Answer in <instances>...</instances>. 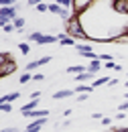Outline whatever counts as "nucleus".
Listing matches in <instances>:
<instances>
[{
  "instance_id": "obj_1",
  "label": "nucleus",
  "mask_w": 128,
  "mask_h": 132,
  "mask_svg": "<svg viewBox=\"0 0 128 132\" xmlns=\"http://www.w3.org/2000/svg\"><path fill=\"white\" fill-rule=\"evenodd\" d=\"M65 27H67V35H69L71 39H90V35L85 33L83 27H81V20L75 16V14L65 22Z\"/></svg>"
},
{
  "instance_id": "obj_2",
  "label": "nucleus",
  "mask_w": 128,
  "mask_h": 132,
  "mask_svg": "<svg viewBox=\"0 0 128 132\" xmlns=\"http://www.w3.org/2000/svg\"><path fill=\"white\" fill-rule=\"evenodd\" d=\"M27 41L39 43V45H51V43L59 41V37H55V35H43V33H31V35H27Z\"/></svg>"
},
{
  "instance_id": "obj_3",
  "label": "nucleus",
  "mask_w": 128,
  "mask_h": 132,
  "mask_svg": "<svg viewBox=\"0 0 128 132\" xmlns=\"http://www.w3.org/2000/svg\"><path fill=\"white\" fill-rule=\"evenodd\" d=\"M16 16H18L16 14V6H2L0 8V24L2 27L4 24H10Z\"/></svg>"
},
{
  "instance_id": "obj_4",
  "label": "nucleus",
  "mask_w": 128,
  "mask_h": 132,
  "mask_svg": "<svg viewBox=\"0 0 128 132\" xmlns=\"http://www.w3.org/2000/svg\"><path fill=\"white\" fill-rule=\"evenodd\" d=\"M92 2H94V0H73V6H71L73 14L77 16V14H81V12H85V10L92 6Z\"/></svg>"
},
{
  "instance_id": "obj_5",
  "label": "nucleus",
  "mask_w": 128,
  "mask_h": 132,
  "mask_svg": "<svg viewBox=\"0 0 128 132\" xmlns=\"http://www.w3.org/2000/svg\"><path fill=\"white\" fill-rule=\"evenodd\" d=\"M75 51H77L79 55H83V57L92 59V61H94V59H98V55L94 53V51H92V47H90V45H81V43H75Z\"/></svg>"
},
{
  "instance_id": "obj_6",
  "label": "nucleus",
  "mask_w": 128,
  "mask_h": 132,
  "mask_svg": "<svg viewBox=\"0 0 128 132\" xmlns=\"http://www.w3.org/2000/svg\"><path fill=\"white\" fill-rule=\"evenodd\" d=\"M16 71V63L10 59V61H6V63H0V75L2 77H6L8 73H14Z\"/></svg>"
},
{
  "instance_id": "obj_7",
  "label": "nucleus",
  "mask_w": 128,
  "mask_h": 132,
  "mask_svg": "<svg viewBox=\"0 0 128 132\" xmlns=\"http://www.w3.org/2000/svg\"><path fill=\"white\" fill-rule=\"evenodd\" d=\"M49 61H51V57H41V59H37V61H31L29 65L25 67V69H27V71L31 73V71H35L37 67H43V65H47Z\"/></svg>"
},
{
  "instance_id": "obj_8",
  "label": "nucleus",
  "mask_w": 128,
  "mask_h": 132,
  "mask_svg": "<svg viewBox=\"0 0 128 132\" xmlns=\"http://www.w3.org/2000/svg\"><path fill=\"white\" fill-rule=\"evenodd\" d=\"M25 118H31V120H39V118H47L49 116V110H33V112H27V114H22Z\"/></svg>"
},
{
  "instance_id": "obj_9",
  "label": "nucleus",
  "mask_w": 128,
  "mask_h": 132,
  "mask_svg": "<svg viewBox=\"0 0 128 132\" xmlns=\"http://www.w3.org/2000/svg\"><path fill=\"white\" fill-rule=\"evenodd\" d=\"M20 98V92H10V94H4L2 98H0V104H12L14 100Z\"/></svg>"
},
{
  "instance_id": "obj_10",
  "label": "nucleus",
  "mask_w": 128,
  "mask_h": 132,
  "mask_svg": "<svg viewBox=\"0 0 128 132\" xmlns=\"http://www.w3.org/2000/svg\"><path fill=\"white\" fill-rule=\"evenodd\" d=\"M37 106H39V100H37V98H31V102H29V104H25V106L20 108V114H27V112L37 110Z\"/></svg>"
},
{
  "instance_id": "obj_11",
  "label": "nucleus",
  "mask_w": 128,
  "mask_h": 132,
  "mask_svg": "<svg viewBox=\"0 0 128 132\" xmlns=\"http://www.w3.org/2000/svg\"><path fill=\"white\" fill-rule=\"evenodd\" d=\"M100 69H104V65H102V61H100V59H94V61L87 65V71H90V73H94V75L100 73Z\"/></svg>"
},
{
  "instance_id": "obj_12",
  "label": "nucleus",
  "mask_w": 128,
  "mask_h": 132,
  "mask_svg": "<svg viewBox=\"0 0 128 132\" xmlns=\"http://www.w3.org/2000/svg\"><path fill=\"white\" fill-rule=\"evenodd\" d=\"M57 37H59V43H61L63 47H71V45L75 47V39L67 37V33H65V35H57Z\"/></svg>"
},
{
  "instance_id": "obj_13",
  "label": "nucleus",
  "mask_w": 128,
  "mask_h": 132,
  "mask_svg": "<svg viewBox=\"0 0 128 132\" xmlns=\"http://www.w3.org/2000/svg\"><path fill=\"white\" fill-rule=\"evenodd\" d=\"M73 96V89H61V92H55L53 94V100H65Z\"/></svg>"
},
{
  "instance_id": "obj_14",
  "label": "nucleus",
  "mask_w": 128,
  "mask_h": 132,
  "mask_svg": "<svg viewBox=\"0 0 128 132\" xmlns=\"http://www.w3.org/2000/svg\"><path fill=\"white\" fill-rule=\"evenodd\" d=\"M96 75L94 73H90V71H83V73H79V75H75V81L81 83V81H87V79H94Z\"/></svg>"
},
{
  "instance_id": "obj_15",
  "label": "nucleus",
  "mask_w": 128,
  "mask_h": 132,
  "mask_svg": "<svg viewBox=\"0 0 128 132\" xmlns=\"http://www.w3.org/2000/svg\"><path fill=\"white\" fill-rule=\"evenodd\" d=\"M83 71H87V67H83V65H71V67H67V73H75V75H79V73H83Z\"/></svg>"
},
{
  "instance_id": "obj_16",
  "label": "nucleus",
  "mask_w": 128,
  "mask_h": 132,
  "mask_svg": "<svg viewBox=\"0 0 128 132\" xmlns=\"http://www.w3.org/2000/svg\"><path fill=\"white\" fill-rule=\"evenodd\" d=\"M92 89H94V85H83V83H79V85L75 87L77 94H92Z\"/></svg>"
},
{
  "instance_id": "obj_17",
  "label": "nucleus",
  "mask_w": 128,
  "mask_h": 132,
  "mask_svg": "<svg viewBox=\"0 0 128 132\" xmlns=\"http://www.w3.org/2000/svg\"><path fill=\"white\" fill-rule=\"evenodd\" d=\"M61 8H63V6H59L57 2H53V4H49V12H51V14H57V16H59V12H61Z\"/></svg>"
},
{
  "instance_id": "obj_18",
  "label": "nucleus",
  "mask_w": 128,
  "mask_h": 132,
  "mask_svg": "<svg viewBox=\"0 0 128 132\" xmlns=\"http://www.w3.org/2000/svg\"><path fill=\"white\" fill-rule=\"evenodd\" d=\"M106 83L110 85V79H108V77H98L96 81H92V85H94V87H100V85H106Z\"/></svg>"
},
{
  "instance_id": "obj_19",
  "label": "nucleus",
  "mask_w": 128,
  "mask_h": 132,
  "mask_svg": "<svg viewBox=\"0 0 128 132\" xmlns=\"http://www.w3.org/2000/svg\"><path fill=\"white\" fill-rule=\"evenodd\" d=\"M2 31H4V33L6 35H12L16 31V27H14V22H10V24H4V27H2Z\"/></svg>"
},
{
  "instance_id": "obj_20",
  "label": "nucleus",
  "mask_w": 128,
  "mask_h": 132,
  "mask_svg": "<svg viewBox=\"0 0 128 132\" xmlns=\"http://www.w3.org/2000/svg\"><path fill=\"white\" fill-rule=\"evenodd\" d=\"M29 81H33V75L29 73V71H25V73L20 75V83H25V85H27Z\"/></svg>"
},
{
  "instance_id": "obj_21",
  "label": "nucleus",
  "mask_w": 128,
  "mask_h": 132,
  "mask_svg": "<svg viewBox=\"0 0 128 132\" xmlns=\"http://www.w3.org/2000/svg\"><path fill=\"white\" fill-rule=\"evenodd\" d=\"M18 49H20V53L27 55V53H31V45L29 43H18Z\"/></svg>"
},
{
  "instance_id": "obj_22",
  "label": "nucleus",
  "mask_w": 128,
  "mask_h": 132,
  "mask_svg": "<svg viewBox=\"0 0 128 132\" xmlns=\"http://www.w3.org/2000/svg\"><path fill=\"white\" fill-rule=\"evenodd\" d=\"M12 22H14L16 31H20V29H22V27H25V18H20V16H16L14 20H12Z\"/></svg>"
},
{
  "instance_id": "obj_23",
  "label": "nucleus",
  "mask_w": 128,
  "mask_h": 132,
  "mask_svg": "<svg viewBox=\"0 0 128 132\" xmlns=\"http://www.w3.org/2000/svg\"><path fill=\"white\" fill-rule=\"evenodd\" d=\"M10 59H12V57H10L8 51H2V53H0V63H6V61H10Z\"/></svg>"
},
{
  "instance_id": "obj_24",
  "label": "nucleus",
  "mask_w": 128,
  "mask_h": 132,
  "mask_svg": "<svg viewBox=\"0 0 128 132\" xmlns=\"http://www.w3.org/2000/svg\"><path fill=\"white\" fill-rule=\"evenodd\" d=\"M0 110H2V114H10L12 112V104H0Z\"/></svg>"
},
{
  "instance_id": "obj_25",
  "label": "nucleus",
  "mask_w": 128,
  "mask_h": 132,
  "mask_svg": "<svg viewBox=\"0 0 128 132\" xmlns=\"http://www.w3.org/2000/svg\"><path fill=\"white\" fill-rule=\"evenodd\" d=\"M57 4L63 6V8H71L73 6V0H57Z\"/></svg>"
},
{
  "instance_id": "obj_26",
  "label": "nucleus",
  "mask_w": 128,
  "mask_h": 132,
  "mask_svg": "<svg viewBox=\"0 0 128 132\" xmlns=\"http://www.w3.org/2000/svg\"><path fill=\"white\" fill-rule=\"evenodd\" d=\"M0 4H2V6H14L16 0H0Z\"/></svg>"
},
{
  "instance_id": "obj_27",
  "label": "nucleus",
  "mask_w": 128,
  "mask_h": 132,
  "mask_svg": "<svg viewBox=\"0 0 128 132\" xmlns=\"http://www.w3.org/2000/svg\"><path fill=\"white\" fill-rule=\"evenodd\" d=\"M37 10H39V12H47V10H49V4H45V2H43V4H39V6H37Z\"/></svg>"
},
{
  "instance_id": "obj_28",
  "label": "nucleus",
  "mask_w": 128,
  "mask_h": 132,
  "mask_svg": "<svg viewBox=\"0 0 128 132\" xmlns=\"http://www.w3.org/2000/svg\"><path fill=\"white\" fill-rule=\"evenodd\" d=\"M45 0H27V4L29 6H39V4H43Z\"/></svg>"
},
{
  "instance_id": "obj_29",
  "label": "nucleus",
  "mask_w": 128,
  "mask_h": 132,
  "mask_svg": "<svg viewBox=\"0 0 128 132\" xmlns=\"http://www.w3.org/2000/svg\"><path fill=\"white\" fill-rule=\"evenodd\" d=\"M126 110H128V98H126V102L120 104V112H126Z\"/></svg>"
},
{
  "instance_id": "obj_30",
  "label": "nucleus",
  "mask_w": 128,
  "mask_h": 132,
  "mask_svg": "<svg viewBox=\"0 0 128 132\" xmlns=\"http://www.w3.org/2000/svg\"><path fill=\"white\" fill-rule=\"evenodd\" d=\"M33 81H43V73H35L33 75Z\"/></svg>"
},
{
  "instance_id": "obj_31",
  "label": "nucleus",
  "mask_w": 128,
  "mask_h": 132,
  "mask_svg": "<svg viewBox=\"0 0 128 132\" xmlns=\"http://www.w3.org/2000/svg\"><path fill=\"white\" fill-rule=\"evenodd\" d=\"M102 124H104V126H110V124H112V118H102Z\"/></svg>"
},
{
  "instance_id": "obj_32",
  "label": "nucleus",
  "mask_w": 128,
  "mask_h": 132,
  "mask_svg": "<svg viewBox=\"0 0 128 132\" xmlns=\"http://www.w3.org/2000/svg\"><path fill=\"white\" fill-rule=\"evenodd\" d=\"M85 100H87V94H79L77 96V102H85Z\"/></svg>"
},
{
  "instance_id": "obj_33",
  "label": "nucleus",
  "mask_w": 128,
  "mask_h": 132,
  "mask_svg": "<svg viewBox=\"0 0 128 132\" xmlns=\"http://www.w3.org/2000/svg\"><path fill=\"white\" fill-rule=\"evenodd\" d=\"M2 132H18V130H16L14 126H10V128H2Z\"/></svg>"
},
{
  "instance_id": "obj_34",
  "label": "nucleus",
  "mask_w": 128,
  "mask_h": 132,
  "mask_svg": "<svg viewBox=\"0 0 128 132\" xmlns=\"http://www.w3.org/2000/svg\"><path fill=\"white\" fill-rule=\"evenodd\" d=\"M92 118H94V120H102L104 116H102V114H98V112H96V114H92Z\"/></svg>"
},
{
  "instance_id": "obj_35",
  "label": "nucleus",
  "mask_w": 128,
  "mask_h": 132,
  "mask_svg": "<svg viewBox=\"0 0 128 132\" xmlns=\"http://www.w3.org/2000/svg\"><path fill=\"white\" fill-rule=\"evenodd\" d=\"M114 132H128V126H126V128H116Z\"/></svg>"
},
{
  "instance_id": "obj_36",
  "label": "nucleus",
  "mask_w": 128,
  "mask_h": 132,
  "mask_svg": "<svg viewBox=\"0 0 128 132\" xmlns=\"http://www.w3.org/2000/svg\"><path fill=\"white\" fill-rule=\"evenodd\" d=\"M124 85H126V87H128V81H126V83H124Z\"/></svg>"
},
{
  "instance_id": "obj_37",
  "label": "nucleus",
  "mask_w": 128,
  "mask_h": 132,
  "mask_svg": "<svg viewBox=\"0 0 128 132\" xmlns=\"http://www.w3.org/2000/svg\"><path fill=\"white\" fill-rule=\"evenodd\" d=\"M126 98H128V94H126Z\"/></svg>"
}]
</instances>
